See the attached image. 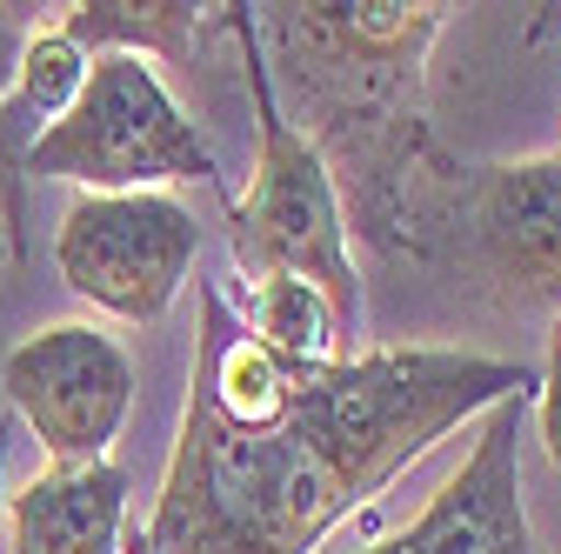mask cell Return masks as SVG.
Listing matches in <instances>:
<instances>
[{
	"mask_svg": "<svg viewBox=\"0 0 561 554\" xmlns=\"http://www.w3.org/2000/svg\"><path fill=\"white\" fill-rule=\"evenodd\" d=\"M508 394H535V368L461 348L341 355L301 374L288 414L267 428H228L187 394L140 534L154 554H314L334 521Z\"/></svg>",
	"mask_w": 561,
	"mask_h": 554,
	"instance_id": "obj_1",
	"label": "cell"
},
{
	"mask_svg": "<svg viewBox=\"0 0 561 554\" xmlns=\"http://www.w3.org/2000/svg\"><path fill=\"white\" fill-rule=\"evenodd\" d=\"M448 0H267L254 41L288 127L321 154L341 221L375 254H401L408 200L448 148L428 120V47Z\"/></svg>",
	"mask_w": 561,
	"mask_h": 554,
	"instance_id": "obj_2",
	"label": "cell"
},
{
	"mask_svg": "<svg viewBox=\"0 0 561 554\" xmlns=\"http://www.w3.org/2000/svg\"><path fill=\"white\" fill-rule=\"evenodd\" d=\"M401 254L502 308L561 321V154L535 161H455L442 154L421 174Z\"/></svg>",
	"mask_w": 561,
	"mask_h": 554,
	"instance_id": "obj_3",
	"label": "cell"
},
{
	"mask_svg": "<svg viewBox=\"0 0 561 554\" xmlns=\"http://www.w3.org/2000/svg\"><path fill=\"white\" fill-rule=\"evenodd\" d=\"M228 41L241 47V81L254 101V181L234 200L228 194V254L234 267L254 281H274V274H295V281H314L341 327L355 334L362 327V281H355V261H347V221H341V194L321 168V154L301 141L280 114L274 88H267V60L254 41V8H221Z\"/></svg>",
	"mask_w": 561,
	"mask_h": 554,
	"instance_id": "obj_4",
	"label": "cell"
},
{
	"mask_svg": "<svg viewBox=\"0 0 561 554\" xmlns=\"http://www.w3.org/2000/svg\"><path fill=\"white\" fill-rule=\"evenodd\" d=\"M27 181H75L81 194H148L161 181L221 187V161L161 67L140 54H94L88 81L27 161Z\"/></svg>",
	"mask_w": 561,
	"mask_h": 554,
	"instance_id": "obj_5",
	"label": "cell"
},
{
	"mask_svg": "<svg viewBox=\"0 0 561 554\" xmlns=\"http://www.w3.org/2000/svg\"><path fill=\"white\" fill-rule=\"evenodd\" d=\"M194 254H201V228L168 187L75 194V207L60 215V234H54L60 281L88 308L134 321V327H154L174 308V295L194 274Z\"/></svg>",
	"mask_w": 561,
	"mask_h": 554,
	"instance_id": "obj_6",
	"label": "cell"
},
{
	"mask_svg": "<svg viewBox=\"0 0 561 554\" xmlns=\"http://www.w3.org/2000/svg\"><path fill=\"white\" fill-rule=\"evenodd\" d=\"M0 388L47 461H107L134 401V361L94 321H54L8 348Z\"/></svg>",
	"mask_w": 561,
	"mask_h": 554,
	"instance_id": "obj_7",
	"label": "cell"
},
{
	"mask_svg": "<svg viewBox=\"0 0 561 554\" xmlns=\"http://www.w3.org/2000/svg\"><path fill=\"white\" fill-rule=\"evenodd\" d=\"M535 394H508L474 422L468 461L428 495L401 534L362 554H541L522 501V422Z\"/></svg>",
	"mask_w": 561,
	"mask_h": 554,
	"instance_id": "obj_8",
	"label": "cell"
},
{
	"mask_svg": "<svg viewBox=\"0 0 561 554\" xmlns=\"http://www.w3.org/2000/svg\"><path fill=\"white\" fill-rule=\"evenodd\" d=\"M88 81V54L60 27H34L14 67V88L0 94V241L8 261L27 254V161L47 141V127L75 107Z\"/></svg>",
	"mask_w": 561,
	"mask_h": 554,
	"instance_id": "obj_9",
	"label": "cell"
},
{
	"mask_svg": "<svg viewBox=\"0 0 561 554\" xmlns=\"http://www.w3.org/2000/svg\"><path fill=\"white\" fill-rule=\"evenodd\" d=\"M14 554H121L127 474L114 461H47L0 508Z\"/></svg>",
	"mask_w": 561,
	"mask_h": 554,
	"instance_id": "obj_10",
	"label": "cell"
},
{
	"mask_svg": "<svg viewBox=\"0 0 561 554\" xmlns=\"http://www.w3.org/2000/svg\"><path fill=\"white\" fill-rule=\"evenodd\" d=\"M54 27L88 60L140 54V60H168L181 74H194L207 60V41H221V8H194V0H81V8H60Z\"/></svg>",
	"mask_w": 561,
	"mask_h": 554,
	"instance_id": "obj_11",
	"label": "cell"
},
{
	"mask_svg": "<svg viewBox=\"0 0 561 554\" xmlns=\"http://www.w3.org/2000/svg\"><path fill=\"white\" fill-rule=\"evenodd\" d=\"M248 334L274 361L288 368H334L341 348H347V327L334 314V301L314 288V281H295V274H274V281H254L248 288Z\"/></svg>",
	"mask_w": 561,
	"mask_h": 554,
	"instance_id": "obj_12",
	"label": "cell"
},
{
	"mask_svg": "<svg viewBox=\"0 0 561 554\" xmlns=\"http://www.w3.org/2000/svg\"><path fill=\"white\" fill-rule=\"evenodd\" d=\"M535 422H541V448H548V468L561 474V321H548V361L535 374Z\"/></svg>",
	"mask_w": 561,
	"mask_h": 554,
	"instance_id": "obj_13",
	"label": "cell"
},
{
	"mask_svg": "<svg viewBox=\"0 0 561 554\" xmlns=\"http://www.w3.org/2000/svg\"><path fill=\"white\" fill-rule=\"evenodd\" d=\"M21 47H27V27L14 21V8H0V94L14 88V67H21Z\"/></svg>",
	"mask_w": 561,
	"mask_h": 554,
	"instance_id": "obj_14",
	"label": "cell"
},
{
	"mask_svg": "<svg viewBox=\"0 0 561 554\" xmlns=\"http://www.w3.org/2000/svg\"><path fill=\"white\" fill-rule=\"evenodd\" d=\"M121 554H154V541L140 534V528H127V534H121Z\"/></svg>",
	"mask_w": 561,
	"mask_h": 554,
	"instance_id": "obj_15",
	"label": "cell"
},
{
	"mask_svg": "<svg viewBox=\"0 0 561 554\" xmlns=\"http://www.w3.org/2000/svg\"><path fill=\"white\" fill-rule=\"evenodd\" d=\"M8 435H14V428L0 422V481H8ZM0 508H8V488H0Z\"/></svg>",
	"mask_w": 561,
	"mask_h": 554,
	"instance_id": "obj_16",
	"label": "cell"
},
{
	"mask_svg": "<svg viewBox=\"0 0 561 554\" xmlns=\"http://www.w3.org/2000/svg\"><path fill=\"white\" fill-rule=\"evenodd\" d=\"M0 261H8V241H0Z\"/></svg>",
	"mask_w": 561,
	"mask_h": 554,
	"instance_id": "obj_17",
	"label": "cell"
}]
</instances>
